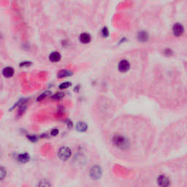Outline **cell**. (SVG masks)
Returning a JSON list of instances; mask_svg holds the SVG:
<instances>
[{
	"label": "cell",
	"instance_id": "cell-21",
	"mask_svg": "<svg viewBox=\"0 0 187 187\" xmlns=\"http://www.w3.org/2000/svg\"><path fill=\"white\" fill-rule=\"evenodd\" d=\"M27 138L31 142H33V143H35V142H36L37 140V137L35 135H27Z\"/></svg>",
	"mask_w": 187,
	"mask_h": 187
},
{
	"label": "cell",
	"instance_id": "cell-5",
	"mask_svg": "<svg viewBox=\"0 0 187 187\" xmlns=\"http://www.w3.org/2000/svg\"><path fill=\"white\" fill-rule=\"evenodd\" d=\"M173 35L176 37H180L184 32V27L180 23H176L173 25Z\"/></svg>",
	"mask_w": 187,
	"mask_h": 187
},
{
	"label": "cell",
	"instance_id": "cell-18",
	"mask_svg": "<svg viewBox=\"0 0 187 187\" xmlns=\"http://www.w3.org/2000/svg\"><path fill=\"white\" fill-rule=\"evenodd\" d=\"M71 85H72V83H71L70 82H69V81L64 82V83L60 84V86H59V88H60L61 89H67V88L71 86Z\"/></svg>",
	"mask_w": 187,
	"mask_h": 187
},
{
	"label": "cell",
	"instance_id": "cell-19",
	"mask_svg": "<svg viewBox=\"0 0 187 187\" xmlns=\"http://www.w3.org/2000/svg\"><path fill=\"white\" fill-rule=\"evenodd\" d=\"M50 92V91H45V92H43L42 94H41L38 97H37V101H40V100H43L44 98H46V97L48 96V94H49Z\"/></svg>",
	"mask_w": 187,
	"mask_h": 187
},
{
	"label": "cell",
	"instance_id": "cell-22",
	"mask_svg": "<svg viewBox=\"0 0 187 187\" xmlns=\"http://www.w3.org/2000/svg\"><path fill=\"white\" fill-rule=\"evenodd\" d=\"M31 62L30 61H24V62H21L20 64V67H29L31 65Z\"/></svg>",
	"mask_w": 187,
	"mask_h": 187
},
{
	"label": "cell",
	"instance_id": "cell-13",
	"mask_svg": "<svg viewBox=\"0 0 187 187\" xmlns=\"http://www.w3.org/2000/svg\"><path fill=\"white\" fill-rule=\"evenodd\" d=\"M138 40L141 41V42H145V41H147L148 39V33L145 32V31H140V32L138 34Z\"/></svg>",
	"mask_w": 187,
	"mask_h": 187
},
{
	"label": "cell",
	"instance_id": "cell-23",
	"mask_svg": "<svg viewBox=\"0 0 187 187\" xmlns=\"http://www.w3.org/2000/svg\"><path fill=\"white\" fill-rule=\"evenodd\" d=\"M50 134H51L52 136L58 135V134H59V130H57V129H53V130L51 131V132H50Z\"/></svg>",
	"mask_w": 187,
	"mask_h": 187
},
{
	"label": "cell",
	"instance_id": "cell-3",
	"mask_svg": "<svg viewBox=\"0 0 187 187\" xmlns=\"http://www.w3.org/2000/svg\"><path fill=\"white\" fill-rule=\"evenodd\" d=\"M156 184L160 187H170L171 181L167 175L161 174L156 178Z\"/></svg>",
	"mask_w": 187,
	"mask_h": 187
},
{
	"label": "cell",
	"instance_id": "cell-24",
	"mask_svg": "<svg viewBox=\"0 0 187 187\" xmlns=\"http://www.w3.org/2000/svg\"><path fill=\"white\" fill-rule=\"evenodd\" d=\"M67 124H68L69 127H72V123L71 121H68V123H67Z\"/></svg>",
	"mask_w": 187,
	"mask_h": 187
},
{
	"label": "cell",
	"instance_id": "cell-4",
	"mask_svg": "<svg viewBox=\"0 0 187 187\" xmlns=\"http://www.w3.org/2000/svg\"><path fill=\"white\" fill-rule=\"evenodd\" d=\"M89 175L93 180H98L100 179L102 175V168L98 165H94L90 169Z\"/></svg>",
	"mask_w": 187,
	"mask_h": 187
},
{
	"label": "cell",
	"instance_id": "cell-17",
	"mask_svg": "<svg viewBox=\"0 0 187 187\" xmlns=\"http://www.w3.org/2000/svg\"><path fill=\"white\" fill-rule=\"evenodd\" d=\"M64 96V94L63 93L59 92V93H56L55 94L53 95L51 98L54 100H61V98H63Z\"/></svg>",
	"mask_w": 187,
	"mask_h": 187
},
{
	"label": "cell",
	"instance_id": "cell-8",
	"mask_svg": "<svg viewBox=\"0 0 187 187\" xmlns=\"http://www.w3.org/2000/svg\"><path fill=\"white\" fill-rule=\"evenodd\" d=\"M79 40H80V42H82V43L88 44L91 42V37L89 33L84 32V33H82L81 35H80Z\"/></svg>",
	"mask_w": 187,
	"mask_h": 187
},
{
	"label": "cell",
	"instance_id": "cell-15",
	"mask_svg": "<svg viewBox=\"0 0 187 187\" xmlns=\"http://www.w3.org/2000/svg\"><path fill=\"white\" fill-rule=\"evenodd\" d=\"M26 110H27V105H26V104H24V105H20L18 110V116H21L23 115L24 113H25Z\"/></svg>",
	"mask_w": 187,
	"mask_h": 187
},
{
	"label": "cell",
	"instance_id": "cell-12",
	"mask_svg": "<svg viewBox=\"0 0 187 187\" xmlns=\"http://www.w3.org/2000/svg\"><path fill=\"white\" fill-rule=\"evenodd\" d=\"M72 72L68 70H61L58 72L57 77L59 78H63L66 77H70V76L72 75Z\"/></svg>",
	"mask_w": 187,
	"mask_h": 187
},
{
	"label": "cell",
	"instance_id": "cell-14",
	"mask_svg": "<svg viewBox=\"0 0 187 187\" xmlns=\"http://www.w3.org/2000/svg\"><path fill=\"white\" fill-rule=\"evenodd\" d=\"M37 187H50V184L46 179H42V180L39 181Z\"/></svg>",
	"mask_w": 187,
	"mask_h": 187
},
{
	"label": "cell",
	"instance_id": "cell-11",
	"mask_svg": "<svg viewBox=\"0 0 187 187\" xmlns=\"http://www.w3.org/2000/svg\"><path fill=\"white\" fill-rule=\"evenodd\" d=\"M17 160L20 163H27L30 160V156L27 153H24V154H20L17 157Z\"/></svg>",
	"mask_w": 187,
	"mask_h": 187
},
{
	"label": "cell",
	"instance_id": "cell-9",
	"mask_svg": "<svg viewBox=\"0 0 187 187\" xmlns=\"http://www.w3.org/2000/svg\"><path fill=\"white\" fill-rule=\"evenodd\" d=\"M61 54L57 51H53L50 53L49 55V59L52 62H58L61 60Z\"/></svg>",
	"mask_w": 187,
	"mask_h": 187
},
{
	"label": "cell",
	"instance_id": "cell-10",
	"mask_svg": "<svg viewBox=\"0 0 187 187\" xmlns=\"http://www.w3.org/2000/svg\"><path fill=\"white\" fill-rule=\"evenodd\" d=\"M76 130L80 132H84L88 130V125L84 121H78L76 124Z\"/></svg>",
	"mask_w": 187,
	"mask_h": 187
},
{
	"label": "cell",
	"instance_id": "cell-1",
	"mask_svg": "<svg viewBox=\"0 0 187 187\" xmlns=\"http://www.w3.org/2000/svg\"><path fill=\"white\" fill-rule=\"evenodd\" d=\"M111 143L113 146L122 151L127 150L130 146V140L121 134H114L111 138Z\"/></svg>",
	"mask_w": 187,
	"mask_h": 187
},
{
	"label": "cell",
	"instance_id": "cell-20",
	"mask_svg": "<svg viewBox=\"0 0 187 187\" xmlns=\"http://www.w3.org/2000/svg\"><path fill=\"white\" fill-rule=\"evenodd\" d=\"M101 33H102V36L103 37H108V35H109V31H108V29L107 27H104L103 29H102V31H101Z\"/></svg>",
	"mask_w": 187,
	"mask_h": 187
},
{
	"label": "cell",
	"instance_id": "cell-2",
	"mask_svg": "<svg viewBox=\"0 0 187 187\" xmlns=\"http://www.w3.org/2000/svg\"><path fill=\"white\" fill-rule=\"evenodd\" d=\"M72 155V151L70 148L63 146L60 148L58 151V156L60 160L63 161H67L71 157Z\"/></svg>",
	"mask_w": 187,
	"mask_h": 187
},
{
	"label": "cell",
	"instance_id": "cell-7",
	"mask_svg": "<svg viewBox=\"0 0 187 187\" xmlns=\"http://www.w3.org/2000/svg\"><path fill=\"white\" fill-rule=\"evenodd\" d=\"M15 70L13 67H6L3 69L2 75L6 78H12L14 75Z\"/></svg>",
	"mask_w": 187,
	"mask_h": 187
},
{
	"label": "cell",
	"instance_id": "cell-16",
	"mask_svg": "<svg viewBox=\"0 0 187 187\" xmlns=\"http://www.w3.org/2000/svg\"><path fill=\"white\" fill-rule=\"evenodd\" d=\"M7 175V171L5 170V168L4 167H1L0 168V180L2 181Z\"/></svg>",
	"mask_w": 187,
	"mask_h": 187
},
{
	"label": "cell",
	"instance_id": "cell-6",
	"mask_svg": "<svg viewBox=\"0 0 187 187\" xmlns=\"http://www.w3.org/2000/svg\"><path fill=\"white\" fill-rule=\"evenodd\" d=\"M118 69L121 72H126L130 69V63L127 60L123 59L119 63Z\"/></svg>",
	"mask_w": 187,
	"mask_h": 187
}]
</instances>
